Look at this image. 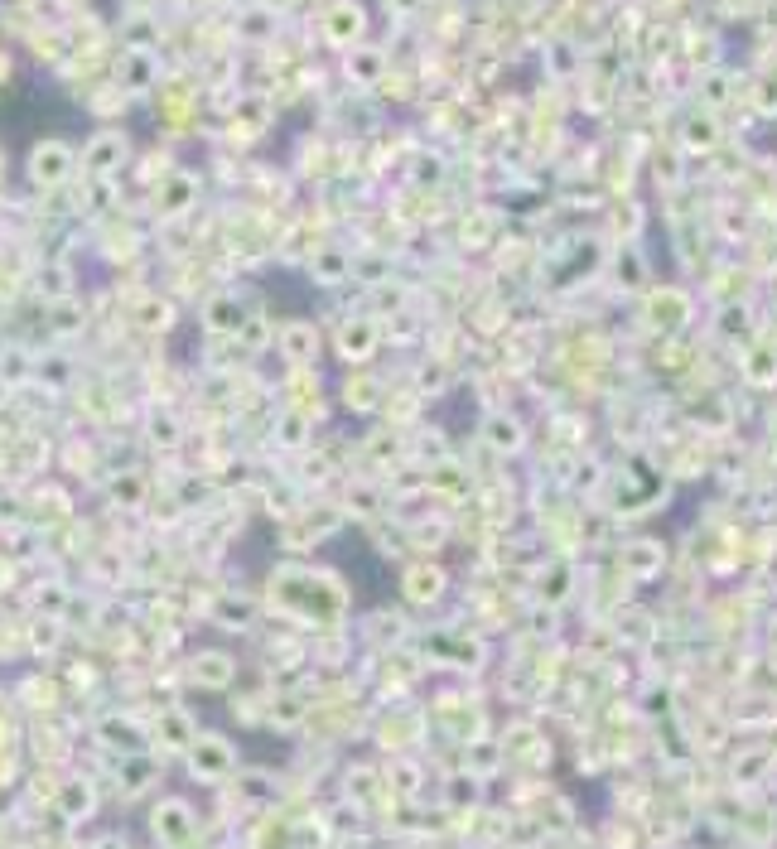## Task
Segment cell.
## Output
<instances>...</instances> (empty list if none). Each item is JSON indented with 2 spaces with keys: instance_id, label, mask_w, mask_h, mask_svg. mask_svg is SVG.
Segmentation results:
<instances>
[{
  "instance_id": "1",
  "label": "cell",
  "mask_w": 777,
  "mask_h": 849,
  "mask_svg": "<svg viewBox=\"0 0 777 849\" xmlns=\"http://www.w3.org/2000/svg\"><path fill=\"white\" fill-rule=\"evenodd\" d=\"M111 160H121V145H116V140H97V150H92V165L107 169Z\"/></svg>"
}]
</instances>
